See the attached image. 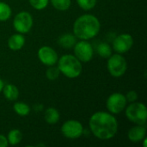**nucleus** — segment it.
<instances>
[{
	"instance_id": "nucleus-1",
	"label": "nucleus",
	"mask_w": 147,
	"mask_h": 147,
	"mask_svg": "<svg viewBox=\"0 0 147 147\" xmlns=\"http://www.w3.org/2000/svg\"><path fill=\"white\" fill-rule=\"evenodd\" d=\"M89 127L96 138L101 140H109L116 135L118 132V121L115 115L109 112L98 111L90 116Z\"/></svg>"
},
{
	"instance_id": "nucleus-19",
	"label": "nucleus",
	"mask_w": 147,
	"mask_h": 147,
	"mask_svg": "<svg viewBox=\"0 0 147 147\" xmlns=\"http://www.w3.org/2000/svg\"><path fill=\"white\" fill-rule=\"evenodd\" d=\"M15 113L20 116H27L30 113V107L28 104L23 102H16L13 105Z\"/></svg>"
},
{
	"instance_id": "nucleus-5",
	"label": "nucleus",
	"mask_w": 147,
	"mask_h": 147,
	"mask_svg": "<svg viewBox=\"0 0 147 147\" xmlns=\"http://www.w3.org/2000/svg\"><path fill=\"white\" fill-rule=\"evenodd\" d=\"M107 68L112 77L121 78L127 70V62L121 54L115 53L108 58Z\"/></svg>"
},
{
	"instance_id": "nucleus-21",
	"label": "nucleus",
	"mask_w": 147,
	"mask_h": 147,
	"mask_svg": "<svg viewBox=\"0 0 147 147\" xmlns=\"http://www.w3.org/2000/svg\"><path fill=\"white\" fill-rule=\"evenodd\" d=\"M51 3L57 10L65 11L71 7V0H51Z\"/></svg>"
},
{
	"instance_id": "nucleus-8",
	"label": "nucleus",
	"mask_w": 147,
	"mask_h": 147,
	"mask_svg": "<svg viewBox=\"0 0 147 147\" xmlns=\"http://www.w3.org/2000/svg\"><path fill=\"white\" fill-rule=\"evenodd\" d=\"M61 134L66 139L76 140L83 135L84 127L82 123L77 120H68L63 123L61 127Z\"/></svg>"
},
{
	"instance_id": "nucleus-27",
	"label": "nucleus",
	"mask_w": 147,
	"mask_h": 147,
	"mask_svg": "<svg viewBox=\"0 0 147 147\" xmlns=\"http://www.w3.org/2000/svg\"><path fill=\"white\" fill-rule=\"evenodd\" d=\"M3 86H4V83H3V81L0 78V93L2 92V90H3Z\"/></svg>"
},
{
	"instance_id": "nucleus-17",
	"label": "nucleus",
	"mask_w": 147,
	"mask_h": 147,
	"mask_svg": "<svg viewBox=\"0 0 147 147\" xmlns=\"http://www.w3.org/2000/svg\"><path fill=\"white\" fill-rule=\"evenodd\" d=\"M6 138H7L9 145L16 146L21 143V141L22 140L23 135H22V133L19 129H12L8 133V135Z\"/></svg>"
},
{
	"instance_id": "nucleus-14",
	"label": "nucleus",
	"mask_w": 147,
	"mask_h": 147,
	"mask_svg": "<svg viewBox=\"0 0 147 147\" xmlns=\"http://www.w3.org/2000/svg\"><path fill=\"white\" fill-rule=\"evenodd\" d=\"M77 37L73 34H64L59 36L58 40L59 45L65 49L73 48L75 44L77 43Z\"/></svg>"
},
{
	"instance_id": "nucleus-16",
	"label": "nucleus",
	"mask_w": 147,
	"mask_h": 147,
	"mask_svg": "<svg viewBox=\"0 0 147 147\" xmlns=\"http://www.w3.org/2000/svg\"><path fill=\"white\" fill-rule=\"evenodd\" d=\"M59 112L55 108H47L44 112V120L50 125H54L59 121Z\"/></svg>"
},
{
	"instance_id": "nucleus-23",
	"label": "nucleus",
	"mask_w": 147,
	"mask_h": 147,
	"mask_svg": "<svg viewBox=\"0 0 147 147\" xmlns=\"http://www.w3.org/2000/svg\"><path fill=\"white\" fill-rule=\"evenodd\" d=\"M78 5L84 10L89 11L95 8L97 0H76Z\"/></svg>"
},
{
	"instance_id": "nucleus-13",
	"label": "nucleus",
	"mask_w": 147,
	"mask_h": 147,
	"mask_svg": "<svg viewBox=\"0 0 147 147\" xmlns=\"http://www.w3.org/2000/svg\"><path fill=\"white\" fill-rule=\"evenodd\" d=\"M25 37L22 34L16 33L8 39V47L12 51H19L25 45Z\"/></svg>"
},
{
	"instance_id": "nucleus-4",
	"label": "nucleus",
	"mask_w": 147,
	"mask_h": 147,
	"mask_svg": "<svg viewBox=\"0 0 147 147\" xmlns=\"http://www.w3.org/2000/svg\"><path fill=\"white\" fill-rule=\"evenodd\" d=\"M125 114L127 118L136 125L146 124L147 109L143 102H130L125 109Z\"/></svg>"
},
{
	"instance_id": "nucleus-18",
	"label": "nucleus",
	"mask_w": 147,
	"mask_h": 147,
	"mask_svg": "<svg viewBox=\"0 0 147 147\" xmlns=\"http://www.w3.org/2000/svg\"><path fill=\"white\" fill-rule=\"evenodd\" d=\"M97 53L99 54L100 57L102 59H108L113 54V49L112 47L107 43V42H101L96 48Z\"/></svg>"
},
{
	"instance_id": "nucleus-12",
	"label": "nucleus",
	"mask_w": 147,
	"mask_h": 147,
	"mask_svg": "<svg viewBox=\"0 0 147 147\" xmlns=\"http://www.w3.org/2000/svg\"><path fill=\"white\" fill-rule=\"evenodd\" d=\"M129 140L133 143L141 142L146 137V125H136L130 128L127 133Z\"/></svg>"
},
{
	"instance_id": "nucleus-2",
	"label": "nucleus",
	"mask_w": 147,
	"mask_h": 147,
	"mask_svg": "<svg viewBox=\"0 0 147 147\" xmlns=\"http://www.w3.org/2000/svg\"><path fill=\"white\" fill-rule=\"evenodd\" d=\"M100 29L99 19L90 14L80 16L73 23V34L78 40H89L93 39L99 34Z\"/></svg>"
},
{
	"instance_id": "nucleus-3",
	"label": "nucleus",
	"mask_w": 147,
	"mask_h": 147,
	"mask_svg": "<svg viewBox=\"0 0 147 147\" xmlns=\"http://www.w3.org/2000/svg\"><path fill=\"white\" fill-rule=\"evenodd\" d=\"M57 63L60 73L68 78H77L82 73V62L72 54H65L61 56L59 58Z\"/></svg>"
},
{
	"instance_id": "nucleus-9",
	"label": "nucleus",
	"mask_w": 147,
	"mask_h": 147,
	"mask_svg": "<svg viewBox=\"0 0 147 147\" xmlns=\"http://www.w3.org/2000/svg\"><path fill=\"white\" fill-rule=\"evenodd\" d=\"M73 50L74 56L81 62H90L93 58V47L88 40H80V41H77V43L73 47Z\"/></svg>"
},
{
	"instance_id": "nucleus-10",
	"label": "nucleus",
	"mask_w": 147,
	"mask_h": 147,
	"mask_svg": "<svg viewBox=\"0 0 147 147\" xmlns=\"http://www.w3.org/2000/svg\"><path fill=\"white\" fill-rule=\"evenodd\" d=\"M134 46V38L130 34H121L116 36L113 41L112 49L120 54H123L131 50Z\"/></svg>"
},
{
	"instance_id": "nucleus-26",
	"label": "nucleus",
	"mask_w": 147,
	"mask_h": 147,
	"mask_svg": "<svg viewBox=\"0 0 147 147\" xmlns=\"http://www.w3.org/2000/svg\"><path fill=\"white\" fill-rule=\"evenodd\" d=\"M9 146L7 138L2 134H0V147H7Z\"/></svg>"
},
{
	"instance_id": "nucleus-25",
	"label": "nucleus",
	"mask_w": 147,
	"mask_h": 147,
	"mask_svg": "<svg viewBox=\"0 0 147 147\" xmlns=\"http://www.w3.org/2000/svg\"><path fill=\"white\" fill-rule=\"evenodd\" d=\"M126 99L127 102H134L138 100V93L135 90H129L126 95Z\"/></svg>"
},
{
	"instance_id": "nucleus-7",
	"label": "nucleus",
	"mask_w": 147,
	"mask_h": 147,
	"mask_svg": "<svg viewBox=\"0 0 147 147\" xmlns=\"http://www.w3.org/2000/svg\"><path fill=\"white\" fill-rule=\"evenodd\" d=\"M127 104V101L125 95L120 92L111 94L106 101L107 109L112 115H119L121 113L126 109Z\"/></svg>"
},
{
	"instance_id": "nucleus-6",
	"label": "nucleus",
	"mask_w": 147,
	"mask_h": 147,
	"mask_svg": "<svg viewBox=\"0 0 147 147\" xmlns=\"http://www.w3.org/2000/svg\"><path fill=\"white\" fill-rule=\"evenodd\" d=\"M34 24L32 15L28 11H21L17 13L13 19V28L20 34L28 33Z\"/></svg>"
},
{
	"instance_id": "nucleus-24",
	"label": "nucleus",
	"mask_w": 147,
	"mask_h": 147,
	"mask_svg": "<svg viewBox=\"0 0 147 147\" xmlns=\"http://www.w3.org/2000/svg\"><path fill=\"white\" fill-rule=\"evenodd\" d=\"M30 5L37 9V10H42L46 9L49 3V0H28Z\"/></svg>"
},
{
	"instance_id": "nucleus-20",
	"label": "nucleus",
	"mask_w": 147,
	"mask_h": 147,
	"mask_svg": "<svg viewBox=\"0 0 147 147\" xmlns=\"http://www.w3.org/2000/svg\"><path fill=\"white\" fill-rule=\"evenodd\" d=\"M11 15L12 10L10 6L4 2H0V22H5L9 20Z\"/></svg>"
},
{
	"instance_id": "nucleus-22",
	"label": "nucleus",
	"mask_w": 147,
	"mask_h": 147,
	"mask_svg": "<svg viewBox=\"0 0 147 147\" xmlns=\"http://www.w3.org/2000/svg\"><path fill=\"white\" fill-rule=\"evenodd\" d=\"M59 75H60V71H59L58 66H55V65L48 66V69L46 71V76H47V79L50 81H54V80L58 79Z\"/></svg>"
},
{
	"instance_id": "nucleus-11",
	"label": "nucleus",
	"mask_w": 147,
	"mask_h": 147,
	"mask_svg": "<svg viewBox=\"0 0 147 147\" xmlns=\"http://www.w3.org/2000/svg\"><path fill=\"white\" fill-rule=\"evenodd\" d=\"M37 55L39 60L47 66L55 65L59 59L57 52L49 46H43L40 47Z\"/></svg>"
},
{
	"instance_id": "nucleus-15",
	"label": "nucleus",
	"mask_w": 147,
	"mask_h": 147,
	"mask_svg": "<svg viewBox=\"0 0 147 147\" xmlns=\"http://www.w3.org/2000/svg\"><path fill=\"white\" fill-rule=\"evenodd\" d=\"M2 92L8 101H16L19 97V90L12 84H4Z\"/></svg>"
}]
</instances>
